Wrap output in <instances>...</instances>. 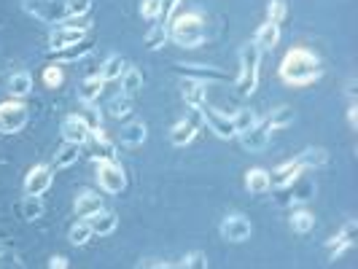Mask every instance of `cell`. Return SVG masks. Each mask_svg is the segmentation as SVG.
Masks as SVG:
<instances>
[{"label":"cell","mask_w":358,"mask_h":269,"mask_svg":"<svg viewBox=\"0 0 358 269\" xmlns=\"http://www.w3.org/2000/svg\"><path fill=\"white\" fill-rule=\"evenodd\" d=\"M323 75L321 57L305 46H296L283 57L280 62V78L288 87H310Z\"/></svg>","instance_id":"obj_1"},{"label":"cell","mask_w":358,"mask_h":269,"mask_svg":"<svg viewBox=\"0 0 358 269\" xmlns=\"http://www.w3.org/2000/svg\"><path fill=\"white\" fill-rule=\"evenodd\" d=\"M170 41L180 49H197L208 41V22L199 11H186L170 22Z\"/></svg>","instance_id":"obj_2"},{"label":"cell","mask_w":358,"mask_h":269,"mask_svg":"<svg viewBox=\"0 0 358 269\" xmlns=\"http://www.w3.org/2000/svg\"><path fill=\"white\" fill-rule=\"evenodd\" d=\"M259 68H262V52L245 43L240 52V73H237V94L240 97H251L259 87Z\"/></svg>","instance_id":"obj_3"},{"label":"cell","mask_w":358,"mask_h":269,"mask_svg":"<svg viewBox=\"0 0 358 269\" xmlns=\"http://www.w3.org/2000/svg\"><path fill=\"white\" fill-rule=\"evenodd\" d=\"M19 3L30 17L41 19L46 24H62L65 22V0H19Z\"/></svg>","instance_id":"obj_4"},{"label":"cell","mask_w":358,"mask_h":269,"mask_svg":"<svg viewBox=\"0 0 358 269\" xmlns=\"http://www.w3.org/2000/svg\"><path fill=\"white\" fill-rule=\"evenodd\" d=\"M97 183H100V189L108 191V194L124 191L127 186L124 167L116 159H97Z\"/></svg>","instance_id":"obj_5"},{"label":"cell","mask_w":358,"mask_h":269,"mask_svg":"<svg viewBox=\"0 0 358 269\" xmlns=\"http://www.w3.org/2000/svg\"><path fill=\"white\" fill-rule=\"evenodd\" d=\"M197 113L202 116V122L210 126V132H213L215 138H221V140H232V138H237L232 113H224V110L210 108V106H202Z\"/></svg>","instance_id":"obj_6"},{"label":"cell","mask_w":358,"mask_h":269,"mask_svg":"<svg viewBox=\"0 0 358 269\" xmlns=\"http://www.w3.org/2000/svg\"><path fill=\"white\" fill-rule=\"evenodd\" d=\"M87 41V24H78V22H62L57 24L49 36V52H57V49H68V46H76Z\"/></svg>","instance_id":"obj_7"},{"label":"cell","mask_w":358,"mask_h":269,"mask_svg":"<svg viewBox=\"0 0 358 269\" xmlns=\"http://www.w3.org/2000/svg\"><path fill=\"white\" fill-rule=\"evenodd\" d=\"M27 124V106L19 100L0 103V135H14Z\"/></svg>","instance_id":"obj_8"},{"label":"cell","mask_w":358,"mask_h":269,"mask_svg":"<svg viewBox=\"0 0 358 269\" xmlns=\"http://www.w3.org/2000/svg\"><path fill=\"white\" fill-rule=\"evenodd\" d=\"M52 180H54V170L52 164H36L27 178H24V194L30 197H43L49 189H52Z\"/></svg>","instance_id":"obj_9"},{"label":"cell","mask_w":358,"mask_h":269,"mask_svg":"<svg viewBox=\"0 0 358 269\" xmlns=\"http://www.w3.org/2000/svg\"><path fill=\"white\" fill-rule=\"evenodd\" d=\"M251 232H253L251 221L240 213L227 215V218L221 221V237H224L227 242H234V245H237V242H245V240L251 237Z\"/></svg>","instance_id":"obj_10"},{"label":"cell","mask_w":358,"mask_h":269,"mask_svg":"<svg viewBox=\"0 0 358 269\" xmlns=\"http://www.w3.org/2000/svg\"><path fill=\"white\" fill-rule=\"evenodd\" d=\"M356 234H358V221H348L345 226H342V232H337L329 242H326V251H329V259L331 261H337L342 253L350 251L353 248V242H356Z\"/></svg>","instance_id":"obj_11"},{"label":"cell","mask_w":358,"mask_h":269,"mask_svg":"<svg viewBox=\"0 0 358 269\" xmlns=\"http://www.w3.org/2000/svg\"><path fill=\"white\" fill-rule=\"evenodd\" d=\"M269 175V189H288L291 183H296V180L302 178V164L296 159L291 161H283V164H278L272 173H267Z\"/></svg>","instance_id":"obj_12"},{"label":"cell","mask_w":358,"mask_h":269,"mask_svg":"<svg viewBox=\"0 0 358 269\" xmlns=\"http://www.w3.org/2000/svg\"><path fill=\"white\" fill-rule=\"evenodd\" d=\"M269 135H272V129L267 126V122H264V119H259L251 129L240 132L237 138H240V143H243L245 151H253V154H256V151H264V148L269 145Z\"/></svg>","instance_id":"obj_13"},{"label":"cell","mask_w":358,"mask_h":269,"mask_svg":"<svg viewBox=\"0 0 358 269\" xmlns=\"http://www.w3.org/2000/svg\"><path fill=\"white\" fill-rule=\"evenodd\" d=\"M59 132H62V138H65V143H73V145H84L90 143V135L92 129L90 124L78 116V113H73V116H68L65 122H62V126H59Z\"/></svg>","instance_id":"obj_14"},{"label":"cell","mask_w":358,"mask_h":269,"mask_svg":"<svg viewBox=\"0 0 358 269\" xmlns=\"http://www.w3.org/2000/svg\"><path fill=\"white\" fill-rule=\"evenodd\" d=\"M180 94H183L186 106L192 108V110H199V108L205 106V100H208V84L197 81V78H186L180 84Z\"/></svg>","instance_id":"obj_15"},{"label":"cell","mask_w":358,"mask_h":269,"mask_svg":"<svg viewBox=\"0 0 358 269\" xmlns=\"http://www.w3.org/2000/svg\"><path fill=\"white\" fill-rule=\"evenodd\" d=\"M87 224H90L92 234L108 237V234L116 232V226H119V215L113 213V210H106V208H100L97 213H92L90 218H87Z\"/></svg>","instance_id":"obj_16"},{"label":"cell","mask_w":358,"mask_h":269,"mask_svg":"<svg viewBox=\"0 0 358 269\" xmlns=\"http://www.w3.org/2000/svg\"><path fill=\"white\" fill-rule=\"evenodd\" d=\"M103 208V197L94 191V189H84L76 194V202H73V210L81 215V218H90L92 213H97Z\"/></svg>","instance_id":"obj_17"},{"label":"cell","mask_w":358,"mask_h":269,"mask_svg":"<svg viewBox=\"0 0 358 269\" xmlns=\"http://www.w3.org/2000/svg\"><path fill=\"white\" fill-rule=\"evenodd\" d=\"M278 41H280V27L272 24V22H264V24L256 30V36H253L251 43L264 54V52H272V49L278 46Z\"/></svg>","instance_id":"obj_18"},{"label":"cell","mask_w":358,"mask_h":269,"mask_svg":"<svg viewBox=\"0 0 358 269\" xmlns=\"http://www.w3.org/2000/svg\"><path fill=\"white\" fill-rule=\"evenodd\" d=\"M194 138H197V122H194V119H180V122H176L173 129H170V143L178 145V148L189 145Z\"/></svg>","instance_id":"obj_19"},{"label":"cell","mask_w":358,"mask_h":269,"mask_svg":"<svg viewBox=\"0 0 358 269\" xmlns=\"http://www.w3.org/2000/svg\"><path fill=\"white\" fill-rule=\"evenodd\" d=\"M176 71L183 73L186 78H197V81H227V73L205 68V65H176Z\"/></svg>","instance_id":"obj_20"},{"label":"cell","mask_w":358,"mask_h":269,"mask_svg":"<svg viewBox=\"0 0 358 269\" xmlns=\"http://www.w3.org/2000/svg\"><path fill=\"white\" fill-rule=\"evenodd\" d=\"M127 68H129V65H127V59L122 54H110L106 62H103V68H100V78H103L106 84L108 81H119V78L124 75Z\"/></svg>","instance_id":"obj_21"},{"label":"cell","mask_w":358,"mask_h":269,"mask_svg":"<svg viewBox=\"0 0 358 269\" xmlns=\"http://www.w3.org/2000/svg\"><path fill=\"white\" fill-rule=\"evenodd\" d=\"M90 140L94 143V161L97 159H116V143H110L106 138V132H103V126L100 129H92Z\"/></svg>","instance_id":"obj_22"},{"label":"cell","mask_w":358,"mask_h":269,"mask_svg":"<svg viewBox=\"0 0 358 269\" xmlns=\"http://www.w3.org/2000/svg\"><path fill=\"white\" fill-rule=\"evenodd\" d=\"M43 213H46V205H43V199L41 197H30V194H24V199L19 202V218H22V221H27V224L38 221Z\"/></svg>","instance_id":"obj_23"},{"label":"cell","mask_w":358,"mask_h":269,"mask_svg":"<svg viewBox=\"0 0 358 269\" xmlns=\"http://www.w3.org/2000/svg\"><path fill=\"white\" fill-rule=\"evenodd\" d=\"M92 52V41H81L76 46H68V49H57V52H49L54 62H78L81 57H87Z\"/></svg>","instance_id":"obj_24"},{"label":"cell","mask_w":358,"mask_h":269,"mask_svg":"<svg viewBox=\"0 0 358 269\" xmlns=\"http://www.w3.org/2000/svg\"><path fill=\"white\" fill-rule=\"evenodd\" d=\"M78 157H81V145L65 143L62 148H57V154H54L52 159V170H65V167L76 164Z\"/></svg>","instance_id":"obj_25"},{"label":"cell","mask_w":358,"mask_h":269,"mask_svg":"<svg viewBox=\"0 0 358 269\" xmlns=\"http://www.w3.org/2000/svg\"><path fill=\"white\" fill-rule=\"evenodd\" d=\"M296 161L302 164V170H315V167H323V164L329 161V154H326V148L310 145V148H305V151L296 157Z\"/></svg>","instance_id":"obj_26"},{"label":"cell","mask_w":358,"mask_h":269,"mask_svg":"<svg viewBox=\"0 0 358 269\" xmlns=\"http://www.w3.org/2000/svg\"><path fill=\"white\" fill-rule=\"evenodd\" d=\"M8 92H11L14 100L27 97V94L33 92V75H30V73H14V75L8 78Z\"/></svg>","instance_id":"obj_27"},{"label":"cell","mask_w":358,"mask_h":269,"mask_svg":"<svg viewBox=\"0 0 358 269\" xmlns=\"http://www.w3.org/2000/svg\"><path fill=\"white\" fill-rule=\"evenodd\" d=\"M245 189L251 191V194H264L269 191V175L267 170H262V167H253L245 173Z\"/></svg>","instance_id":"obj_28"},{"label":"cell","mask_w":358,"mask_h":269,"mask_svg":"<svg viewBox=\"0 0 358 269\" xmlns=\"http://www.w3.org/2000/svg\"><path fill=\"white\" fill-rule=\"evenodd\" d=\"M145 138H148V126L143 122H129V124L122 129V143L124 145H143Z\"/></svg>","instance_id":"obj_29"},{"label":"cell","mask_w":358,"mask_h":269,"mask_svg":"<svg viewBox=\"0 0 358 269\" xmlns=\"http://www.w3.org/2000/svg\"><path fill=\"white\" fill-rule=\"evenodd\" d=\"M119 81H122V94H127V97H135L138 92L143 89V73L138 68H127Z\"/></svg>","instance_id":"obj_30"},{"label":"cell","mask_w":358,"mask_h":269,"mask_svg":"<svg viewBox=\"0 0 358 269\" xmlns=\"http://www.w3.org/2000/svg\"><path fill=\"white\" fill-rule=\"evenodd\" d=\"M103 87H106V81H103L100 75H90V78H84L81 92H78L81 103H92V106H94V100L103 94Z\"/></svg>","instance_id":"obj_31"},{"label":"cell","mask_w":358,"mask_h":269,"mask_svg":"<svg viewBox=\"0 0 358 269\" xmlns=\"http://www.w3.org/2000/svg\"><path fill=\"white\" fill-rule=\"evenodd\" d=\"M132 108H135V103H132V97H127V94H116L110 103H108V113L113 116V119H129L132 116Z\"/></svg>","instance_id":"obj_32"},{"label":"cell","mask_w":358,"mask_h":269,"mask_svg":"<svg viewBox=\"0 0 358 269\" xmlns=\"http://www.w3.org/2000/svg\"><path fill=\"white\" fill-rule=\"evenodd\" d=\"M291 229L296 234H310L315 229V215L310 210H294L291 213Z\"/></svg>","instance_id":"obj_33"},{"label":"cell","mask_w":358,"mask_h":269,"mask_svg":"<svg viewBox=\"0 0 358 269\" xmlns=\"http://www.w3.org/2000/svg\"><path fill=\"white\" fill-rule=\"evenodd\" d=\"M68 240H71V245H76V248H84V245L90 242L92 229H90V224H87V218H81V221L73 224L71 232H68Z\"/></svg>","instance_id":"obj_34"},{"label":"cell","mask_w":358,"mask_h":269,"mask_svg":"<svg viewBox=\"0 0 358 269\" xmlns=\"http://www.w3.org/2000/svg\"><path fill=\"white\" fill-rule=\"evenodd\" d=\"M167 38H170V27H164V24H159V22H154V27L145 33V46H148L151 52H157V49H162V46L167 43Z\"/></svg>","instance_id":"obj_35"},{"label":"cell","mask_w":358,"mask_h":269,"mask_svg":"<svg viewBox=\"0 0 358 269\" xmlns=\"http://www.w3.org/2000/svg\"><path fill=\"white\" fill-rule=\"evenodd\" d=\"M264 122H267L269 129H283V126H288L291 122H294V108H288V106L275 108Z\"/></svg>","instance_id":"obj_36"},{"label":"cell","mask_w":358,"mask_h":269,"mask_svg":"<svg viewBox=\"0 0 358 269\" xmlns=\"http://www.w3.org/2000/svg\"><path fill=\"white\" fill-rule=\"evenodd\" d=\"M92 11V0H65V22L68 19H84L90 17Z\"/></svg>","instance_id":"obj_37"},{"label":"cell","mask_w":358,"mask_h":269,"mask_svg":"<svg viewBox=\"0 0 358 269\" xmlns=\"http://www.w3.org/2000/svg\"><path fill=\"white\" fill-rule=\"evenodd\" d=\"M232 119H234V129H237V135H240V132H245V129H251V126L259 122V116L253 113L251 108H240V110H234Z\"/></svg>","instance_id":"obj_38"},{"label":"cell","mask_w":358,"mask_h":269,"mask_svg":"<svg viewBox=\"0 0 358 269\" xmlns=\"http://www.w3.org/2000/svg\"><path fill=\"white\" fill-rule=\"evenodd\" d=\"M62 81H65V73H62L59 65H46V68H43V84H46L49 89L62 87Z\"/></svg>","instance_id":"obj_39"},{"label":"cell","mask_w":358,"mask_h":269,"mask_svg":"<svg viewBox=\"0 0 358 269\" xmlns=\"http://www.w3.org/2000/svg\"><path fill=\"white\" fill-rule=\"evenodd\" d=\"M286 19V3L283 0H269L267 3V22L272 24H278L280 27V22Z\"/></svg>","instance_id":"obj_40"},{"label":"cell","mask_w":358,"mask_h":269,"mask_svg":"<svg viewBox=\"0 0 358 269\" xmlns=\"http://www.w3.org/2000/svg\"><path fill=\"white\" fill-rule=\"evenodd\" d=\"M87 124H90V129H100L103 126V116H100V110L92 106V103H84V113H78Z\"/></svg>","instance_id":"obj_41"},{"label":"cell","mask_w":358,"mask_h":269,"mask_svg":"<svg viewBox=\"0 0 358 269\" xmlns=\"http://www.w3.org/2000/svg\"><path fill=\"white\" fill-rule=\"evenodd\" d=\"M180 269H208V256L202 251H192L183 259V267Z\"/></svg>","instance_id":"obj_42"},{"label":"cell","mask_w":358,"mask_h":269,"mask_svg":"<svg viewBox=\"0 0 358 269\" xmlns=\"http://www.w3.org/2000/svg\"><path fill=\"white\" fill-rule=\"evenodd\" d=\"M180 0H162V8H159V24H164V27H170V19H173V14H176V8H178Z\"/></svg>","instance_id":"obj_43"},{"label":"cell","mask_w":358,"mask_h":269,"mask_svg":"<svg viewBox=\"0 0 358 269\" xmlns=\"http://www.w3.org/2000/svg\"><path fill=\"white\" fill-rule=\"evenodd\" d=\"M159 8H162V0H143L141 3V14L148 22H157L159 19Z\"/></svg>","instance_id":"obj_44"},{"label":"cell","mask_w":358,"mask_h":269,"mask_svg":"<svg viewBox=\"0 0 358 269\" xmlns=\"http://www.w3.org/2000/svg\"><path fill=\"white\" fill-rule=\"evenodd\" d=\"M0 269H24V264H22V259H19V256L6 253V256H0Z\"/></svg>","instance_id":"obj_45"},{"label":"cell","mask_w":358,"mask_h":269,"mask_svg":"<svg viewBox=\"0 0 358 269\" xmlns=\"http://www.w3.org/2000/svg\"><path fill=\"white\" fill-rule=\"evenodd\" d=\"M135 269H180L178 264H167V261H141Z\"/></svg>","instance_id":"obj_46"},{"label":"cell","mask_w":358,"mask_h":269,"mask_svg":"<svg viewBox=\"0 0 358 269\" xmlns=\"http://www.w3.org/2000/svg\"><path fill=\"white\" fill-rule=\"evenodd\" d=\"M345 94H348V100H350V103H356V97H358V81H356V78H350V81H348Z\"/></svg>","instance_id":"obj_47"},{"label":"cell","mask_w":358,"mask_h":269,"mask_svg":"<svg viewBox=\"0 0 358 269\" xmlns=\"http://www.w3.org/2000/svg\"><path fill=\"white\" fill-rule=\"evenodd\" d=\"M68 264H71V261H68L65 256H52V259H49V269H68Z\"/></svg>","instance_id":"obj_48"},{"label":"cell","mask_w":358,"mask_h":269,"mask_svg":"<svg viewBox=\"0 0 358 269\" xmlns=\"http://www.w3.org/2000/svg\"><path fill=\"white\" fill-rule=\"evenodd\" d=\"M348 122H350L353 129H358V106L356 103H350V108H348Z\"/></svg>","instance_id":"obj_49"},{"label":"cell","mask_w":358,"mask_h":269,"mask_svg":"<svg viewBox=\"0 0 358 269\" xmlns=\"http://www.w3.org/2000/svg\"><path fill=\"white\" fill-rule=\"evenodd\" d=\"M6 253H8V248H6V242L0 240V256H6Z\"/></svg>","instance_id":"obj_50"}]
</instances>
